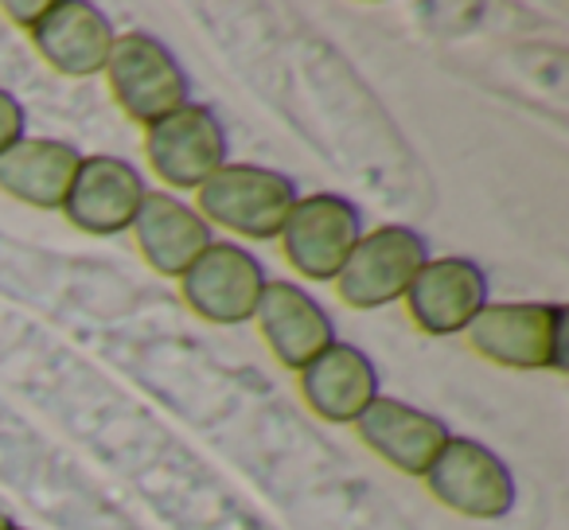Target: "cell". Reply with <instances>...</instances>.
<instances>
[{"label":"cell","mask_w":569,"mask_h":530,"mask_svg":"<svg viewBox=\"0 0 569 530\" xmlns=\"http://www.w3.org/2000/svg\"><path fill=\"white\" fill-rule=\"evenodd\" d=\"M465 336L476 356L507 371H566V304L488 301Z\"/></svg>","instance_id":"1"},{"label":"cell","mask_w":569,"mask_h":530,"mask_svg":"<svg viewBox=\"0 0 569 530\" xmlns=\"http://www.w3.org/2000/svg\"><path fill=\"white\" fill-rule=\"evenodd\" d=\"M297 183L261 164H222L196 191V211L207 227H222L238 238L269 242L281 234L284 219L297 207Z\"/></svg>","instance_id":"2"},{"label":"cell","mask_w":569,"mask_h":530,"mask_svg":"<svg viewBox=\"0 0 569 530\" xmlns=\"http://www.w3.org/2000/svg\"><path fill=\"white\" fill-rule=\"evenodd\" d=\"M429 261L426 238L402 222L363 230L343 270L336 273V293L348 309L371 312L402 301L406 289L413 286L418 270Z\"/></svg>","instance_id":"3"},{"label":"cell","mask_w":569,"mask_h":530,"mask_svg":"<svg viewBox=\"0 0 569 530\" xmlns=\"http://www.w3.org/2000/svg\"><path fill=\"white\" fill-rule=\"evenodd\" d=\"M102 74L110 82L113 102L137 126H152V121L188 106V74L176 63L172 51L149 32L118 36Z\"/></svg>","instance_id":"4"},{"label":"cell","mask_w":569,"mask_h":530,"mask_svg":"<svg viewBox=\"0 0 569 530\" xmlns=\"http://www.w3.org/2000/svg\"><path fill=\"white\" fill-rule=\"evenodd\" d=\"M429 496L460 519L496 522L515 507V476L488 444L472 437H449L426 472Z\"/></svg>","instance_id":"5"},{"label":"cell","mask_w":569,"mask_h":530,"mask_svg":"<svg viewBox=\"0 0 569 530\" xmlns=\"http://www.w3.org/2000/svg\"><path fill=\"white\" fill-rule=\"evenodd\" d=\"M277 238H281L284 261L305 281H336L343 261L351 258L356 242L363 238V219H359L351 199L317 191V196L297 199Z\"/></svg>","instance_id":"6"},{"label":"cell","mask_w":569,"mask_h":530,"mask_svg":"<svg viewBox=\"0 0 569 530\" xmlns=\"http://www.w3.org/2000/svg\"><path fill=\"white\" fill-rule=\"evenodd\" d=\"M227 129L207 106H180L168 118L144 126L149 168L176 191H199L227 164Z\"/></svg>","instance_id":"7"},{"label":"cell","mask_w":569,"mask_h":530,"mask_svg":"<svg viewBox=\"0 0 569 530\" xmlns=\"http://www.w3.org/2000/svg\"><path fill=\"white\" fill-rule=\"evenodd\" d=\"M266 281V266L246 246L214 238L180 278V293L188 301V309L196 317H203L207 324L234 328L253 320Z\"/></svg>","instance_id":"8"},{"label":"cell","mask_w":569,"mask_h":530,"mask_svg":"<svg viewBox=\"0 0 569 530\" xmlns=\"http://www.w3.org/2000/svg\"><path fill=\"white\" fill-rule=\"evenodd\" d=\"M149 196L144 188V176L137 172L129 160L121 157H82L74 183L67 191L63 207L71 227H79L82 234L110 238L121 230L133 227L137 211H141V199Z\"/></svg>","instance_id":"9"},{"label":"cell","mask_w":569,"mask_h":530,"mask_svg":"<svg viewBox=\"0 0 569 530\" xmlns=\"http://www.w3.org/2000/svg\"><path fill=\"white\" fill-rule=\"evenodd\" d=\"M253 320H258L266 348L273 351V359L284 371L301 374L320 351H328L336 343L332 317L320 309L317 297L305 293L293 281H266Z\"/></svg>","instance_id":"10"},{"label":"cell","mask_w":569,"mask_h":530,"mask_svg":"<svg viewBox=\"0 0 569 530\" xmlns=\"http://www.w3.org/2000/svg\"><path fill=\"white\" fill-rule=\"evenodd\" d=\"M402 301L426 336H457L488 304V278L472 258H429Z\"/></svg>","instance_id":"11"},{"label":"cell","mask_w":569,"mask_h":530,"mask_svg":"<svg viewBox=\"0 0 569 530\" xmlns=\"http://www.w3.org/2000/svg\"><path fill=\"white\" fill-rule=\"evenodd\" d=\"M32 43L51 71L67 79H94L110 63L118 32L110 17L87 0H51V9L32 28Z\"/></svg>","instance_id":"12"},{"label":"cell","mask_w":569,"mask_h":530,"mask_svg":"<svg viewBox=\"0 0 569 530\" xmlns=\"http://www.w3.org/2000/svg\"><path fill=\"white\" fill-rule=\"evenodd\" d=\"M356 433L375 457H382L390 468L406 476H426L437 452L449 441V426L402 398L379 394L356 421Z\"/></svg>","instance_id":"13"},{"label":"cell","mask_w":569,"mask_h":530,"mask_svg":"<svg viewBox=\"0 0 569 530\" xmlns=\"http://www.w3.org/2000/svg\"><path fill=\"white\" fill-rule=\"evenodd\" d=\"M129 230H133V242L141 258L149 261V270L176 281L214 242V230L203 222V214L172 191H149Z\"/></svg>","instance_id":"14"},{"label":"cell","mask_w":569,"mask_h":530,"mask_svg":"<svg viewBox=\"0 0 569 530\" xmlns=\"http://www.w3.org/2000/svg\"><path fill=\"white\" fill-rule=\"evenodd\" d=\"M301 394L317 418L356 426L359 413L379 398V371L367 351L336 340L301 371Z\"/></svg>","instance_id":"15"},{"label":"cell","mask_w":569,"mask_h":530,"mask_svg":"<svg viewBox=\"0 0 569 530\" xmlns=\"http://www.w3.org/2000/svg\"><path fill=\"white\" fill-rule=\"evenodd\" d=\"M79 149L56 137H24L0 157V191L36 211H59L79 172Z\"/></svg>","instance_id":"16"},{"label":"cell","mask_w":569,"mask_h":530,"mask_svg":"<svg viewBox=\"0 0 569 530\" xmlns=\"http://www.w3.org/2000/svg\"><path fill=\"white\" fill-rule=\"evenodd\" d=\"M24 141V106L0 87V157Z\"/></svg>","instance_id":"17"},{"label":"cell","mask_w":569,"mask_h":530,"mask_svg":"<svg viewBox=\"0 0 569 530\" xmlns=\"http://www.w3.org/2000/svg\"><path fill=\"white\" fill-rule=\"evenodd\" d=\"M48 9H51V0H4V4H0V12H4L17 28H28V32L40 24Z\"/></svg>","instance_id":"18"},{"label":"cell","mask_w":569,"mask_h":530,"mask_svg":"<svg viewBox=\"0 0 569 530\" xmlns=\"http://www.w3.org/2000/svg\"><path fill=\"white\" fill-rule=\"evenodd\" d=\"M0 530H17V527H12V519H9V511H4V507H0Z\"/></svg>","instance_id":"19"}]
</instances>
